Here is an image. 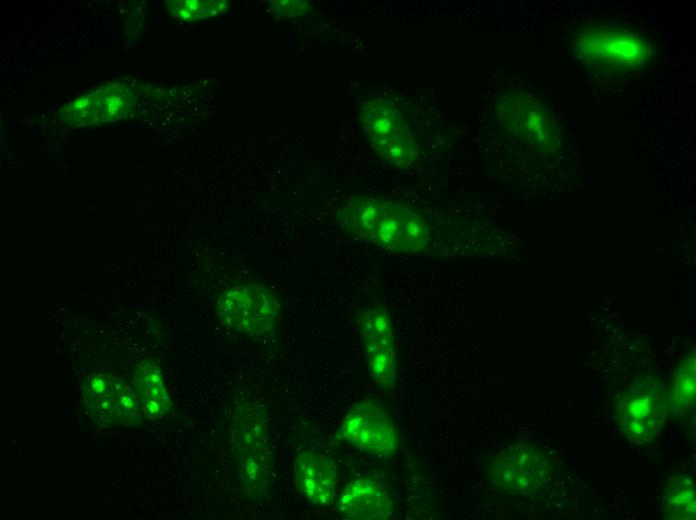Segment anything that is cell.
Masks as SVG:
<instances>
[{
    "label": "cell",
    "instance_id": "obj_16",
    "mask_svg": "<svg viewBox=\"0 0 696 520\" xmlns=\"http://www.w3.org/2000/svg\"><path fill=\"white\" fill-rule=\"evenodd\" d=\"M166 3L171 17L186 23L216 17L230 6L228 1L222 0H174Z\"/></svg>",
    "mask_w": 696,
    "mask_h": 520
},
{
    "label": "cell",
    "instance_id": "obj_11",
    "mask_svg": "<svg viewBox=\"0 0 696 520\" xmlns=\"http://www.w3.org/2000/svg\"><path fill=\"white\" fill-rule=\"evenodd\" d=\"M294 483L298 491L317 505L332 503L337 483V467L327 456L306 450L293 464Z\"/></svg>",
    "mask_w": 696,
    "mask_h": 520
},
{
    "label": "cell",
    "instance_id": "obj_9",
    "mask_svg": "<svg viewBox=\"0 0 696 520\" xmlns=\"http://www.w3.org/2000/svg\"><path fill=\"white\" fill-rule=\"evenodd\" d=\"M578 38L580 54L601 68L617 71L636 68L647 58L644 40L629 31L595 29Z\"/></svg>",
    "mask_w": 696,
    "mask_h": 520
},
{
    "label": "cell",
    "instance_id": "obj_6",
    "mask_svg": "<svg viewBox=\"0 0 696 520\" xmlns=\"http://www.w3.org/2000/svg\"><path fill=\"white\" fill-rule=\"evenodd\" d=\"M550 471L544 453L526 444L508 446L492 459L488 467L491 483L516 496L536 492L547 482Z\"/></svg>",
    "mask_w": 696,
    "mask_h": 520
},
{
    "label": "cell",
    "instance_id": "obj_4",
    "mask_svg": "<svg viewBox=\"0 0 696 520\" xmlns=\"http://www.w3.org/2000/svg\"><path fill=\"white\" fill-rule=\"evenodd\" d=\"M280 305L264 286L240 284L218 298L216 312L222 323L247 336L269 333L279 316Z\"/></svg>",
    "mask_w": 696,
    "mask_h": 520
},
{
    "label": "cell",
    "instance_id": "obj_14",
    "mask_svg": "<svg viewBox=\"0 0 696 520\" xmlns=\"http://www.w3.org/2000/svg\"><path fill=\"white\" fill-rule=\"evenodd\" d=\"M661 507L665 519L694 520L696 518L694 480L685 474L669 477L662 489Z\"/></svg>",
    "mask_w": 696,
    "mask_h": 520
},
{
    "label": "cell",
    "instance_id": "obj_3",
    "mask_svg": "<svg viewBox=\"0 0 696 520\" xmlns=\"http://www.w3.org/2000/svg\"><path fill=\"white\" fill-rule=\"evenodd\" d=\"M266 420L260 405L245 402L237 408L233 421L239 470L244 484L255 492L267 487L272 478L273 461Z\"/></svg>",
    "mask_w": 696,
    "mask_h": 520
},
{
    "label": "cell",
    "instance_id": "obj_8",
    "mask_svg": "<svg viewBox=\"0 0 696 520\" xmlns=\"http://www.w3.org/2000/svg\"><path fill=\"white\" fill-rule=\"evenodd\" d=\"M341 436L357 449L379 457H389L398 446L392 419L378 405L365 402L354 406L344 417Z\"/></svg>",
    "mask_w": 696,
    "mask_h": 520
},
{
    "label": "cell",
    "instance_id": "obj_17",
    "mask_svg": "<svg viewBox=\"0 0 696 520\" xmlns=\"http://www.w3.org/2000/svg\"><path fill=\"white\" fill-rule=\"evenodd\" d=\"M113 417L119 423H137L141 418L138 394L122 381L112 378Z\"/></svg>",
    "mask_w": 696,
    "mask_h": 520
},
{
    "label": "cell",
    "instance_id": "obj_15",
    "mask_svg": "<svg viewBox=\"0 0 696 520\" xmlns=\"http://www.w3.org/2000/svg\"><path fill=\"white\" fill-rule=\"evenodd\" d=\"M695 394L696 377L693 355L681 363L674 372L668 394L670 411L675 415L688 412L695 403Z\"/></svg>",
    "mask_w": 696,
    "mask_h": 520
},
{
    "label": "cell",
    "instance_id": "obj_10",
    "mask_svg": "<svg viewBox=\"0 0 696 520\" xmlns=\"http://www.w3.org/2000/svg\"><path fill=\"white\" fill-rule=\"evenodd\" d=\"M134 100L133 90L126 85L106 83L73 100L59 113L70 126L99 125L126 116Z\"/></svg>",
    "mask_w": 696,
    "mask_h": 520
},
{
    "label": "cell",
    "instance_id": "obj_2",
    "mask_svg": "<svg viewBox=\"0 0 696 520\" xmlns=\"http://www.w3.org/2000/svg\"><path fill=\"white\" fill-rule=\"evenodd\" d=\"M669 411L668 394L657 380L634 381L617 397L615 418L633 445L651 443L663 427Z\"/></svg>",
    "mask_w": 696,
    "mask_h": 520
},
{
    "label": "cell",
    "instance_id": "obj_5",
    "mask_svg": "<svg viewBox=\"0 0 696 520\" xmlns=\"http://www.w3.org/2000/svg\"><path fill=\"white\" fill-rule=\"evenodd\" d=\"M361 122L377 153L399 168L411 165L417 155V143L401 111L393 104L373 99L361 110Z\"/></svg>",
    "mask_w": 696,
    "mask_h": 520
},
{
    "label": "cell",
    "instance_id": "obj_18",
    "mask_svg": "<svg viewBox=\"0 0 696 520\" xmlns=\"http://www.w3.org/2000/svg\"><path fill=\"white\" fill-rule=\"evenodd\" d=\"M92 410L100 416H113L112 378L105 375H92L86 385Z\"/></svg>",
    "mask_w": 696,
    "mask_h": 520
},
{
    "label": "cell",
    "instance_id": "obj_7",
    "mask_svg": "<svg viewBox=\"0 0 696 520\" xmlns=\"http://www.w3.org/2000/svg\"><path fill=\"white\" fill-rule=\"evenodd\" d=\"M368 369L375 383L383 389L394 386L397 374L396 346L392 321L381 305L370 306L359 316Z\"/></svg>",
    "mask_w": 696,
    "mask_h": 520
},
{
    "label": "cell",
    "instance_id": "obj_12",
    "mask_svg": "<svg viewBox=\"0 0 696 520\" xmlns=\"http://www.w3.org/2000/svg\"><path fill=\"white\" fill-rule=\"evenodd\" d=\"M337 508L341 516L354 520H385L393 514V503L386 490L366 478L352 480L344 487Z\"/></svg>",
    "mask_w": 696,
    "mask_h": 520
},
{
    "label": "cell",
    "instance_id": "obj_1",
    "mask_svg": "<svg viewBox=\"0 0 696 520\" xmlns=\"http://www.w3.org/2000/svg\"><path fill=\"white\" fill-rule=\"evenodd\" d=\"M337 218L352 236L391 252H420L432 235L416 211L381 199L353 197L343 204Z\"/></svg>",
    "mask_w": 696,
    "mask_h": 520
},
{
    "label": "cell",
    "instance_id": "obj_13",
    "mask_svg": "<svg viewBox=\"0 0 696 520\" xmlns=\"http://www.w3.org/2000/svg\"><path fill=\"white\" fill-rule=\"evenodd\" d=\"M134 386L143 411L150 417H160L171 409L162 373L158 364L151 360H143L138 364L134 373Z\"/></svg>",
    "mask_w": 696,
    "mask_h": 520
}]
</instances>
